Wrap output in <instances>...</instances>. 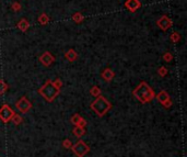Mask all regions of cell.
I'll use <instances>...</instances> for the list:
<instances>
[{
	"mask_svg": "<svg viewBox=\"0 0 187 157\" xmlns=\"http://www.w3.org/2000/svg\"><path fill=\"white\" fill-rule=\"evenodd\" d=\"M132 96L141 103H148L155 98V93L153 89L145 81H141L135 88V90L132 91Z\"/></svg>",
	"mask_w": 187,
	"mask_h": 157,
	"instance_id": "6da1fadb",
	"label": "cell"
},
{
	"mask_svg": "<svg viewBox=\"0 0 187 157\" xmlns=\"http://www.w3.org/2000/svg\"><path fill=\"white\" fill-rule=\"evenodd\" d=\"M90 108L96 113L97 117L102 118V117L105 116L112 109V103L105 97L100 95L99 97H96V99L91 103Z\"/></svg>",
	"mask_w": 187,
	"mask_h": 157,
	"instance_id": "7a4b0ae2",
	"label": "cell"
},
{
	"mask_svg": "<svg viewBox=\"0 0 187 157\" xmlns=\"http://www.w3.org/2000/svg\"><path fill=\"white\" fill-rule=\"evenodd\" d=\"M60 93V89L56 88L55 86L51 83V80H47L44 85L42 86L38 89V93L44 98L47 102H53L56 99Z\"/></svg>",
	"mask_w": 187,
	"mask_h": 157,
	"instance_id": "3957f363",
	"label": "cell"
},
{
	"mask_svg": "<svg viewBox=\"0 0 187 157\" xmlns=\"http://www.w3.org/2000/svg\"><path fill=\"white\" fill-rule=\"evenodd\" d=\"M70 150L73 152V154L77 157H84L89 152H90V147L86 144L84 141H78L74 145L71 146Z\"/></svg>",
	"mask_w": 187,
	"mask_h": 157,
	"instance_id": "277c9868",
	"label": "cell"
},
{
	"mask_svg": "<svg viewBox=\"0 0 187 157\" xmlns=\"http://www.w3.org/2000/svg\"><path fill=\"white\" fill-rule=\"evenodd\" d=\"M14 114H16V112L13 109L10 108L9 104H2V107L0 108V120L3 123L10 122Z\"/></svg>",
	"mask_w": 187,
	"mask_h": 157,
	"instance_id": "5b68a950",
	"label": "cell"
},
{
	"mask_svg": "<svg viewBox=\"0 0 187 157\" xmlns=\"http://www.w3.org/2000/svg\"><path fill=\"white\" fill-rule=\"evenodd\" d=\"M16 108L18 111H20L21 113H26V112H29V111L31 110V108H32V103H31V101H29L25 96H23V97H21L20 99L16 101Z\"/></svg>",
	"mask_w": 187,
	"mask_h": 157,
	"instance_id": "8992f818",
	"label": "cell"
},
{
	"mask_svg": "<svg viewBox=\"0 0 187 157\" xmlns=\"http://www.w3.org/2000/svg\"><path fill=\"white\" fill-rule=\"evenodd\" d=\"M155 98H157L158 101H159L165 109H170L172 107V99H171V97H170V95L166 93L165 90L160 91L158 95H155Z\"/></svg>",
	"mask_w": 187,
	"mask_h": 157,
	"instance_id": "52a82bcc",
	"label": "cell"
},
{
	"mask_svg": "<svg viewBox=\"0 0 187 157\" xmlns=\"http://www.w3.org/2000/svg\"><path fill=\"white\" fill-rule=\"evenodd\" d=\"M157 26L161 29L162 31L169 30L170 28H172L173 22H172L171 18H169L167 16H162L159 20L157 21Z\"/></svg>",
	"mask_w": 187,
	"mask_h": 157,
	"instance_id": "ba28073f",
	"label": "cell"
},
{
	"mask_svg": "<svg viewBox=\"0 0 187 157\" xmlns=\"http://www.w3.org/2000/svg\"><path fill=\"white\" fill-rule=\"evenodd\" d=\"M39 62L44 65V66L48 67L55 62V57L51 55V52H44V53L39 56Z\"/></svg>",
	"mask_w": 187,
	"mask_h": 157,
	"instance_id": "9c48e42d",
	"label": "cell"
},
{
	"mask_svg": "<svg viewBox=\"0 0 187 157\" xmlns=\"http://www.w3.org/2000/svg\"><path fill=\"white\" fill-rule=\"evenodd\" d=\"M70 122H71L72 124L74 125V126L86 127V125H87V121L84 120V119H83L82 117H81L80 114H78V113L73 114V116L71 117V119H70Z\"/></svg>",
	"mask_w": 187,
	"mask_h": 157,
	"instance_id": "30bf717a",
	"label": "cell"
},
{
	"mask_svg": "<svg viewBox=\"0 0 187 157\" xmlns=\"http://www.w3.org/2000/svg\"><path fill=\"white\" fill-rule=\"evenodd\" d=\"M125 7L126 9H128L130 12H135L141 7V3L139 0H127L125 2Z\"/></svg>",
	"mask_w": 187,
	"mask_h": 157,
	"instance_id": "8fae6325",
	"label": "cell"
},
{
	"mask_svg": "<svg viewBox=\"0 0 187 157\" xmlns=\"http://www.w3.org/2000/svg\"><path fill=\"white\" fill-rule=\"evenodd\" d=\"M101 76L105 81H111L113 80V78L115 77V73H114L111 68H105V69L102 72Z\"/></svg>",
	"mask_w": 187,
	"mask_h": 157,
	"instance_id": "7c38bea8",
	"label": "cell"
},
{
	"mask_svg": "<svg viewBox=\"0 0 187 157\" xmlns=\"http://www.w3.org/2000/svg\"><path fill=\"white\" fill-rule=\"evenodd\" d=\"M65 58L68 60V62L73 63V62H76V60L78 59V53H77L74 50L70 49V50H68L67 53L65 54Z\"/></svg>",
	"mask_w": 187,
	"mask_h": 157,
	"instance_id": "4fadbf2b",
	"label": "cell"
},
{
	"mask_svg": "<svg viewBox=\"0 0 187 157\" xmlns=\"http://www.w3.org/2000/svg\"><path fill=\"white\" fill-rule=\"evenodd\" d=\"M18 26L19 30H21L22 32H26L28 29L30 28V23H29V21L26 20V19H21L18 22V26Z\"/></svg>",
	"mask_w": 187,
	"mask_h": 157,
	"instance_id": "5bb4252c",
	"label": "cell"
},
{
	"mask_svg": "<svg viewBox=\"0 0 187 157\" xmlns=\"http://www.w3.org/2000/svg\"><path fill=\"white\" fill-rule=\"evenodd\" d=\"M72 133H73L74 136L77 137H82L84 134H86V130H84V127H81V126H74L73 130H72Z\"/></svg>",
	"mask_w": 187,
	"mask_h": 157,
	"instance_id": "9a60e30c",
	"label": "cell"
},
{
	"mask_svg": "<svg viewBox=\"0 0 187 157\" xmlns=\"http://www.w3.org/2000/svg\"><path fill=\"white\" fill-rule=\"evenodd\" d=\"M37 20H38V23L41 24V26H46V24L49 22V18L46 13H42L41 16L38 17Z\"/></svg>",
	"mask_w": 187,
	"mask_h": 157,
	"instance_id": "2e32d148",
	"label": "cell"
},
{
	"mask_svg": "<svg viewBox=\"0 0 187 157\" xmlns=\"http://www.w3.org/2000/svg\"><path fill=\"white\" fill-rule=\"evenodd\" d=\"M8 90V85L3 79H0V96L5 95Z\"/></svg>",
	"mask_w": 187,
	"mask_h": 157,
	"instance_id": "e0dca14e",
	"label": "cell"
},
{
	"mask_svg": "<svg viewBox=\"0 0 187 157\" xmlns=\"http://www.w3.org/2000/svg\"><path fill=\"white\" fill-rule=\"evenodd\" d=\"M90 93H91V96H93V97L96 98L101 95V89H100V87H97V86H93V87L91 88Z\"/></svg>",
	"mask_w": 187,
	"mask_h": 157,
	"instance_id": "ac0fdd59",
	"label": "cell"
},
{
	"mask_svg": "<svg viewBox=\"0 0 187 157\" xmlns=\"http://www.w3.org/2000/svg\"><path fill=\"white\" fill-rule=\"evenodd\" d=\"M72 20H73L76 23H81V22L83 21L82 13H80V12H76V13L72 16Z\"/></svg>",
	"mask_w": 187,
	"mask_h": 157,
	"instance_id": "d6986e66",
	"label": "cell"
},
{
	"mask_svg": "<svg viewBox=\"0 0 187 157\" xmlns=\"http://www.w3.org/2000/svg\"><path fill=\"white\" fill-rule=\"evenodd\" d=\"M11 121L16 125H19V124H21V123L23 122V119H22V117H21L20 114H14L13 118L11 119Z\"/></svg>",
	"mask_w": 187,
	"mask_h": 157,
	"instance_id": "ffe728a7",
	"label": "cell"
},
{
	"mask_svg": "<svg viewBox=\"0 0 187 157\" xmlns=\"http://www.w3.org/2000/svg\"><path fill=\"white\" fill-rule=\"evenodd\" d=\"M170 39H171V41L174 42V43H177V42L180 40V35L178 34L177 32H173L171 35H170Z\"/></svg>",
	"mask_w": 187,
	"mask_h": 157,
	"instance_id": "44dd1931",
	"label": "cell"
},
{
	"mask_svg": "<svg viewBox=\"0 0 187 157\" xmlns=\"http://www.w3.org/2000/svg\"><path fill=\"white\" fill-rule=\"evenodd\" d=\"M51 83H53L56 88H58V89H61L62 81H61V79H60V78H57V79H55V80H51Z\"/></svg>",
	"mask_w": 187,
	"mask_h": 157,
	"instance_id": "7402d4cb",
	"label": "cell"
},
{
	"mask_svg": "<svg viewBox=\"0 0 187 157\" xmlns=\"http://www.w3.org/2000/svg\"><path fill=\"white\" fill-rule=\"evenodd\" d=\"M158 74H159L161 77L166 76V75H167V69H166V67H164V66L160 67L159 69H158Z\"/></svg>",
	"mask_w": 187,
	"mask_h": 157,
	"instance_id": "603a6c76",
	"label": "cell"
},
{
	"mask_svg": "<svg viewBox=\"0 0 187 157\" xmlns=\"http://www.w3.org/2000/svg\"><path fill=\"white\" fill-rule=\"evenodd\" d=\"M11 9L13 10V11H16V12H18V11H20L21 9H22V6H21V3L20 2H13L11 5Z\"/></svg>",
	"mask_w": 187,
	"mask_h": 157,
	"instance_id": "cb8c5ba5",
	"label": "cell"
},
{
	"mask_svg": "<svg viewBox=\"0 0 187 157\" xmlns=\"http://www.w3.org/2000/svg\"><path fill=\"white\" fill-rule=\"evenodd\" d=\"M62 146H64L66 150H70V148H71V146H72V142L70 141L69 139L65 140V141H62Z\"/></svg>",
	"mask_w": 187,
	"mask_h": 157,
	"instance_id": "d4e9b609",
	"label": "cell"
},
{
	"mask_svg": "<svg viewBox=\"0 0 187 157\" xmlns=\"http://www.w3.org/2000/svg\"><path fill=\"white\" fill-rule=\"evenodd\" d=\"M163 59L165 60V62L170 63L172 59H173V55H172V53H170V52H166V53H164Z\"/></svg>",
	"mask_w": 187,
	"mask_h": 157,
	"instance_id": "484cf974",
	"label": "cell"
}]
</instances>
